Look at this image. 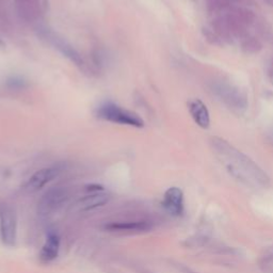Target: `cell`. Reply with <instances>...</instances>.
Listing matches in <instances>:
<instances>
[{"mask_svg": "<svg viewBox=\"0 0 273 273\" xmlns=\"http://www.w3.org/2000/svg\"><path fill=\"white\" fill-rule=\"evenodd\" d=\"M210 144L228 173L240 183L252 188H262L269 185L270 178L266 172L226 140L212 137Z\"/></svg>", "mask_w": 273, "mask_h": 273, "instance_id": "cell-1", "label": "cell"}, {"mask_svg": "<svg viewBox=\"0 0 273 273\" xmlns=\"http://www.w3.org/2000/svg\"><path fill=\"white\" fill-rule=\"evenodd\" d=\"M96 116L108 122H112L121 125L134 126L137 128L143 127L144 122L137 113L120 107L119 105L107 102L100 105L96 110Z\"/></svg>", "mask_w": 273, "mask_h": 273, "instance_id": "cell-2", "label": "cell"}, {"mask_svg": "<svg viewBox=\"0 0 273 273\" xmlns=\"http://www.w3.org/2000/svg\"><path fill=\"white\" fill-rule=\"evenodd\" d=\"M0 238L7 247L16 244L17 217L14 208L8 204L0 205Z\"/></svg>", "mask_w": 273, "mask_h": 273, "instance_id": "cell-3", "label": "cell"}, {"mask_svg": "<svg viewBox=\"0 0 273 273\" xmlns=\"http://www.w3.org/2000/svg\"><path fill=\"white\" fill-rule=\"evenodd\" d=\"M212 89L220 99L223 100L229 108L237 111H245L247 109V97L236 87L220 80V82H216L214 84Z\"/></svg>", "mask_w": 273, "mask_h": 273, "instance_id": "cell-4", "label": "cell"}, {"mask_svg": "<svg viewBox=\"0 0 273 273\" xmlns=\"http://www.w3.org/2000/svg\"><path fill=\"white\" fill-rule=\"evenodd\" d=\"M69 198V192L65 187H53L42 197L37 210L41 216L55 214L61 208Z\"/></svg>", "mask_w": 273, "mask_h": 273, "instance_id": "cell-5", "label": "cell"}, {"mask_svg": "<svg viewBox=\"0 0 273 273\" xmlns=\"http://www.w3.org/2000/svg\"><path fill=\"white\" fill-rule=\"evenodd\" d=\"M60 172H61V168L59 166L48 167L36 171L35 173L28 179L25 185V190L27 192H30V193H33V192L41 190L49 181L56 178L60 174Z\"/></svg>", "mask_w": 273, "mask_h": 273, "instance_id": "cell-6", "label": "cell"}, {"mask_svg": "<svg viewBox=\"0 0 273 273\" xmlns=\"http://www.w3.org/2000/svg\"><path fill=\"white\" fill-rule=\"evenodd\" d=\"M163 207L173 217H179L184 212V193L179 188H169L163 200Z\"/></svg>", "mask_w": 273, "mask_h": 273, "instance_id": "cell-7", "label": "cell"}, {"mask_svg": "<svg viewBox=\"0 0 273 273\" xmlns=\"http://www.w3.org/2000/svg\"><path fill=\"white\" fill-rule=\"evenodd\" d=\"M44 37L47 38V41L53 44L60 53H61L63 56H65L66 58H68L70 61L74 62L76 65L78 66H82L84 64V60L82 58V56H80V54L77 52V50L70 45L68 44L65 40L59 37L57 34L55 33H52V32H48V31H44Z\"/></svg>", "mask_w": 273, "mask_h": 273, "instance_id": "cell-8", "label": "cell"}, {"mask_svg": "<svg viewBox=\"0 0 273 273\" xmlns=\"http://www.w3.org/2000/svg\"><path fill=\"white\" fill-rule=\"evenodd\" d=\"M60 251V236L56 231H49L45 244L43 245L41 252H40V259L43 262H50L55 260Z\"/></svg>", "mask_w": 273, "mask_h": 273, "instance_id": "cell-9", "label": "cell"}, {"mask_svg": "<svg viewBox=\"0 0 273 273\" xmlns=\"http://www.w3.org/2000/svg\"><path fill=\"white\" fill-rule=\"evenodd\" d=\"M18 15L26 22H34L41 14L38 0H15Z\"/></svg>", "mask_w": 273, "mask_h": 273, "instance_id": "cell-10", "label": "cell"}, {"mask_svg": "<svg viewBox=\"0 0 273 273\" xmlns=\"http://www.w3.org/2000/svg\"><path fill=\"white\" fill-rule=\"evenodd\" d=\"M189 111L194 122L201 127L207 129L210 125L209 112L206 105L200 99H192L189 103Z\"/></svg>", "mask_w": 273, "mask_h": 273, "instance_id": "cell-11", "label": "cell"}, {"mask_svg": "<svg viewBox=\"0 0 273 273\" xmlns=\"http://www.w3.org/2000/svg\"><path fill=\"white\" fill-rule=\"evenodd\" d=\"M153 225L148 221H129V222H112L105 226L110 231H146Z\"/></svg>", "mask_w": 273, "mask_h": 273, "instance_id": "cell-12", "label": "cell"}, {"mask_svg": "<svg viewBox=\"0 0 273 273\" xmlns=\"http://www.w3.org/2000/svg\"><path fill=\"white\" fill-rule=\"evenodd\" d=\"M108 201H109V196L103 191H98V192H93L92 194L86 196L83 199H80L77 205L79 207V210L88 211V210H92L100 206H104Z\"/></svg>", "mask_w": 273, "mask_h": 273, "instance_id": "cell-13", "label": "cell"}, {"mask_svg": "<svg viewBox=\"0 0 273 273\" xmlns=\"http://www.w3.org/2000/svg\"><path fill=\"white\" fill-rule=\"evenodd\" d=\"M224 22L229 30V32L231 33L232 37H237V38H246L249 36L247 26L242 24L238 17L234 13H227L224 17Z\"/></svg>", "mask_w": 273, "mask_h": 273, "instance_id": "cell-14", "label": "cell"}, {"mask_svg": "<svg viewBox=\"0 0 273 273\" xmlns=\"http://www.w3.org/2000/svg\"><path fill=\"white\" fill-rule=\"evenodd\" d=\"M211 26H212V30H214L215 33L221 38L222 42H225V43L232 42V35L229 32V30L224 22L223 17L215 18L211 23Z\"/></svg>", "mask_w": 273, "mask_h": 273, "instance_id": "cell-15", "label": "cell"}, {"mask_svg": "<svg viewBox=\"0 0 273 273\" xmlns=\"http://www.w3.org/2000/svg\"><path fill=\"white\" fill-rule=\"evenodd\" d=\"M231 13H234L238 17L239 21L246 26H250L255 22L254 12L248 8H234L231 10Z\"/></svg>", "mask_w": 273, "mask_h": 273, "instance_id": "cell-16", "label": "cell"}, {"mask_svg": "<svg viewBox=\"0 0 273 273\" xmlns=\"http://www.w3.org/2000/svg\"><path fill=\"white\" fill-rule=\"evenodd\" d=\"M241 47L247 54H257L262 49V44L255 36H248L242 41Z\"/></svg>", "mask_w": 273, "mask_h": 273, "instance_id": "cell-17", "label": "cell"}, {"mask_svg": "<svg viewBox=\"0 0 273 273\" xmlns=\"http://www.w3.org/2000/svg\"><path fill=\"white\" fill-rule=\"evenodd\" d=\"M259 266L265 273H273V247L260 257Z\"/></svg>", "mask_w": 273, "mask_h": 273, "instance_id": "cell-18", "label": "cell"}, {"mask_svg": "<svg viewBox=\"0 0 273 273\" xmlns=\"http://www.w3.org/2000/svg\"><path fill=\"white\" fill-rule=\"evenodd\" d=\"M230 5V0H207V9L211 13L223 11Z\"/></svg>", "mask_w": 273, "mask_h": 273, "instance_id": "cell-19", "label": "cell"}, {"mask_svg": "<svg viewBox=\"0 0 273 273\" xmlns=\"http://www.w3.org/2000/svg\"><path fill=\"white\" fill-rule=\"evenodd\" d=\"M202 32H203V35L205 36V40L210 45H215V46H222V45H223V42H222L221 38L215 33L214 30H210L208 28H203V30H202Z\"/></svg>", "mask_w": 273, "mask_h": 273, "instance_id": "cell-20", "label": "cell"}, {"mask_svg": "<svg viewBox=\"0 0 273 273\" xmlns=\"http://www.w3.org/2000/svg\"><path fill=\"white\" fill-rule=\"evenodd\" d=\"M23 84H24L23 80H17L15 78H13L11 80V82H9V86L11 87V88H14V89H16V88H23L24 87Z\"/></svg>", "mask_w": 273, "mask_h": 273, "instance_id": "cell-21", "label": "cell"}, {"mask_svg": "<svg viewBox=\"0 0 273 273\" xmlns=\"http://www.w3.org/2000/svg\"><path fill=\"white\" fill-rule=\"evenodd\" d=\"M265 2H266L270 7H273V0H265Z\"/></svg>", "mask_w": 273, "mask_h": 273, "instance_id": "cell-22", "label": "cell"}, {"mask_svg": "<svg viewBox=\"0 0 273 273\" xmlns=\"http://www.w3.org/2000/svg\"><path fill=\"white\" fill-rule=\"evenodd\" d=\"M230 2H231V0H230ZM234 2H241V0H234Z\"/></svg>", "mask_w": 273, "mask_h": 273, "instance_id": "cell-23", "label": "cell"}]
</instances>
